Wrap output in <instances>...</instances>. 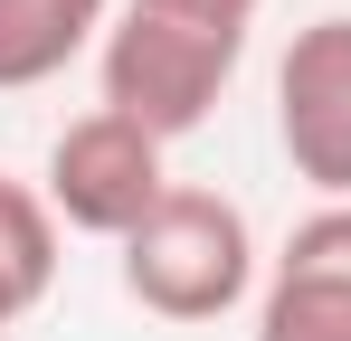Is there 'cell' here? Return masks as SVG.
Masks as SVG:
<instances>
[{
    "instance_id": "cell-1",
    "label": "cell",
    "mask_w": 351,
    "mask_h": 341,
    "mask_svg": "<svg viewBox=\"0 0 351 341\" xmlns=\"http://www.w3.org/2000/svg\"><path fill=\"white\" fill-rule=\"evenodd\" d=\"M123 294L152 313V323H219L256 294V237H247V209L199 190V180H171L162 209L114 247Z\"/></svg>"
},
{
    "instance_id": "cell-2",
    "label": "cell",
    "mask_w": 351,
    "mask_h": 341,
    "mask_svg": "<svg viewBox=\"0 0 351 341\" xmlns=\"http://www.w3.org/2000/svg\"><path fill=\"white\" fill-rule=\"evenodd\" d=\"M237 57H247V38H228V29H190V19H162V10L123 0L105 48H95V86H105V114L143 123L171 152L180 133H199L219 114Z\"/></svg>"
},
{
    "instance_id": "cell-3",
    "label": "cell",
    "mask_w": 351,
    "mask_h": 341,
    "mask_svg": "<svg viewBox=\"0 0 351 341\" xmlns=\"http://www.w3.org/2000/svg\"><path fill=\"white\" fill-rule=\"evenodd\" d=\"M162 190H171V170H162V142L143 133V123H123V114H76L58 142H48V180H38V199L58 209V227L76 237H105L123 247L133 227L162 209Z\"/></svg>"
},
{
    "instance_id": "cell-4",
    "label": "cell",
    "mask_w": 351,
    "mask_h": 341,
    "mask_svg": "<svg viewBox=\"0 0 351 341\" xmlns=\"http://www.w3.org/2000/svg\"><path fill=\"white\" fill-rule=\"evenodd\" d=\"M276 142L313 199H351V10H323L276 57Z\"/></svg>"
},
{
    "instance_id": "cell-5",
    "label": "cell",
    "mask_w": 351,
    "mask_h": 341,
    "mask_svg": "<svg viewBox=\"0 0 351 341\" xmlns=\"http://www.w3.org/2000/svg\"><path fill=\"white\" fill-rule=\"evenodd\" d=\"M256 341H351V199L294 218L256 284Z\"/></svg>"
},
{
    "instance_id": "cell-6",
    "label": "cell",
    "mask_w": 351,
    "mask_h": 341,
    "mask_svg": "<svg viewBox=\"0 0 351 341\" xmlns=\"http://www.w3.org/2000/svg\"><path fill=\"white\" fill-rule=\"evenodd\" d=\"M114 0H0V95H29L66 76L86 48H105Z\"/></svg>"
},
{
    "instance_id": "cell-7",
    "label": "cell",
    "mask_w": 351,
    "mask_h": 341,
    "mask_svg": "<svg viewBox=\"0 0 351 341\" xmlns=\"http://www.w3.org/2000/svg\"><path fill=\"white\" fill-rule=\"evenodd\" d=\"M0 284L19 303H48V284H58V209L10 170H0Z\"/></svg>"
},
{
    "instance_id": "cell-8",
    "label": "cell",
    "mask_w": 351,
    "mask_h": 341,
    "mask_svg": "<svg viewBox=\"0 0 351 341\" xmlns=\"http://www.w3.org/2000/svg\"><path fill=\"white\" fill-rule=\"evenodd\" d=\"M143 10H162V19H190V29H228V38H247V19H256L266 0H143Z\"/></svg>"
},
{
    "instance_id": "cell-9",
    "label": "cell",
    "mask_w": 351,
    "mask_h": 341,
    "mask_svg": "<svg viewBox=\"0 0 351 341\" xmlns=\"http://www.w3.org/2000/svg\"><path fill=\"white\" fill-rule=\"evenodd\" d=\"M19 313H29V303H19V294H10V284H0V332H10V323H19Z\"/></svg>"
},
{
    "instance_id": "cell-10",
    "label": "cell",
    "mask_w": 351,
    "mask_h": 341,
    "mask_svg": "<svg viewBox=\"0 0 351 341\" xmlns=\"http://www.w3.org/2000/svg\"><path fill=\"white\" fill-rule=\"evenodd\" d=\"M332 10H351V0H332Z\"/></svg>"
}]
</instances>
